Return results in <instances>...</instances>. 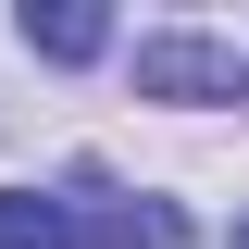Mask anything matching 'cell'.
<instances>
[{
	"label": "cell",
	"mask_w": 249,
	"mask_h": 249,
	"mask_svg": "<svg viewBox=\"0 0 249 249\" xmlns=\"http://www.w3.org/2000/svg\"><path fill=\"white\" fill-rule=\"evenodd\" d=\"M137 100H175V112H212V100H249V50L237 37H137Z\"/></svg>",
	"instance_id": "cell-1"
},
{
	"label": "cell",
	"mask_w": 249,
	"mask_h": 249,
	"mask_svg": "<svg viewBox=\"0 0 249 249\" xmlns=\"http://www.w3.org/2000/svg\"><path fill=\"white\" fill-rule=\"evenodd\" d=\"M62 212L88 224V249H187V224L162 212V199H112V187H75Z\"/></svg>",
	"instance_id": "cell-2"
},
{
	"label": "cell",
	"mask_w": 249,
	"mask_h": 249,
	"mask_svg": "<svg viewBox=\"0 0 249 249\" xmlns=\"http://www.w3.org/2000/svg\"><path fill=\"white\" fill-rule=\"evenodd\" d=\"M25 50L37 62H100L112 50V13H88V0H25Z\"/></svg>",
	"instance_id": "cell-3"
},
{
	"label": "cell",
	"mask_w": 249,
	"mask_h": 249,
	"mask_svg": "<svg viewBox=\"0 0 249 249\" xmlns=\"http://www.w3.org/2000/svg\"><path fill=\"white\" fill-rule=\"evenodd\" d=\"M0 249H75V212L37 187H0Z\"/></svg>",
	"instance_id": "cell-4"
},
{
	"label": "cell",
	"mask_w": 249,
	"mask_h": 249,
	"mask_svg": "<svg viewBox=\"0 0 249 249\" xmlns=\"http://www.w3.org/2000/svg\"><path fill=\"white\" fill-rule=\"evenodd\" d=\"M237 249H249V224H237Z\"/></svg>",
	"instance_id": "cell-5"
}]
</instances>
